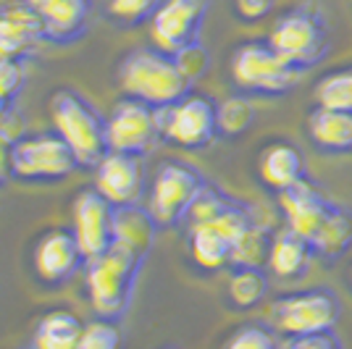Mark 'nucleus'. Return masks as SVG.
<instances>
[{"mask_svg": "<svg viewBox=\"0 0 352 349\" xmlns=\"http://www.w3.org/2000/svg\"><path fill=\"white\" fill-rule=\"evenodd\" d=\"M192 82L176 56L158 47H137L118 63V87L126 98L142 100L153 108H168L187 98Z\"/></svg>", "mask_w": 352, "mask_h": 349, "instance_id": "obj_1", "label": "nucleus"}, {"mask_svg": "<svg viewBox=\"0 0 352 349\" xmlns=\"http://www.w3.org/2000/svg\"><path fill=\"white\" fill-rule=\"evenodd\" d=\"M142 260L145 258L140 252H134L121 242H113L100 258L87 260L85 286H87L89 305L95 307L98 318L118 320L126 313Z\"/></svg>", "mask_w": 352, "mask_h": 349, "instance_id": "obj_2", "label": "nucleus"}, {"mask_svg": "<svg viewBox=\"0 0 352 349\" xmlns=\"http://www.w3.org/2000/svg\"><path fill=\"white\" fill-rule=\"evenodd\" d=\"M53 131L72 147L82 168H95L111 153L105 116L74 89H58L50 98Z\"/></svg>", "mask_w": 352, "mask_h": 349, "instance_id": "obj_3", "label": "nucleus"}, {"mask_svg": "<svg viewBox=\"0 0 352 349\" xmlns=\"http://www.w3.org/2000/svg\"><path fill=\"white\" fill-rule=\"evenodd\" d=\"M268 45L294 71L316 69L331 50V34L323 16L313 5H294L281 14L268 34Z\"/></svg>", "mask_w": 352, "mask_h": 349, "instance_id": "obj_4", "label": "nucleus"}, {"mask_svg": "<svg viewBox=\"0 0 352 349\" xmlns=\"http://www.w3.org/2000/svg\"><path fill=\"white\" fill-rule=\"evenodd\" d=\"M342 297L334 289H305L284 294L271 305V323L284 336L334 331L342 318Z\"/></svg>", "mask_w": 352, "mask_h": 349, "instance_id": "obj_5", "label": "nucleus"}, {"mask_svg": "<svg viewBox=\"0 0 352 349\" xmlns=\"http://www.w3.org/2000/svg\"><path fill=\"white\" fill-rule=\"evenodd\" d=\"M208 187L206 176L187 163L168 160L155 171L147 192V210L158 226H176L190 216L192 205Z\"/></svg>", "mask_w": 352, "mask_h": 349, "instance_id": "obj_6", "label": "nucleus"}, {"mask_svg": "<svg viewBox=\"0 0 352 349\" xmlns=\"http://www.w3.org/2000/svg\"><path fill=\"white\" fill-rule=\"evenodd\" d=\"M232 82L245 95H281L300 82V71L281 60L268 40L245 43L232 56Z\"/></svg>", "mask_w": 352, "mask_h": 349, "instance_id": "obj_7", "label": "nucleus"}, {"mask_svg": "<svg viewBox=\"0 0 352 349\" xmlns=\"http://www.w3.org/2000/svg\"><path fill=\"white\" fill-rule=\"evenodd\" d=\"M161 134L166 142L182 150H203L219 134L216 129V102L208 95L190 92L179 102L161 108Z\"/></svg>", "mask_w": 352, "mask_h": 349, "instance_id": "obj_8", "label": "nucleus"}, {"mask_svg": "<svg viewBox=\"0 0 352 349\" xmlns=\"http://www.w3.org/2000/svg\"><path fill=\"white\" fill-rule=\"evenodd\" d=\"M105 129H108V147L113 153L145 155L155 147L158 139H163L158 108L134 98H124L113 105V111L105 116Z\"/></svg>", "mask_w": 352, "mask_h": 349, "instance_id": "obj_9", "label": "nucleus"}, {"mask_svg": "<svg viewBox=\"0 0 352 349\" xmlns=\"http://www.w3.org/2000/svg\"><path fill=\"white\" fill-rule=\"evenodd\" d=\"M79 163L72 147L58 134L45 131L16 139L14 150V179L24 181H60L72 174Z\"/></svg>", "mask_w": 352, "mask_h": 349, "instance_id": "obj_10", "label": "nucleus"}, {"mask_svg": "<svg viewBox=\"0 0 352 349\" xmlns=\"http://www.w3.org/2000/svg\"><path fill=\"white\" fill-rule=\"evenodd\" d=\"M208 8L210 0H163L161 8L150 19L153 45L168 56H179L197 45Z\"/></svg>", "mask_w": 352, "mask_h": 349, "instance_id": "obj_11", "label": "nucleus"}, {"mask_svg": "<svg viewBox=\"0 0 352 349\" xmlns=\"http://www.w3.org/2000/svg\"><path fill=\"white\" fill-rule=\"evenodd\" d=\"M113 223H116V207L105 197H100L95 187L76 194L72 205V234L85 255V260L100 258L105 249L113 245V239H116Z\"/></svg>", "mask_w": 352, "mask_h": 349, "instance_id": "obj_12", "label": "nucleus"}, {"mask_svg": "<svg viewBox=\"0 0 352 349\" xmlns=\"http://www.w3.org/2000/svg\"><path fill=\"white\" fill-rule=\"evenodd\" d=\"M147 174L142 155L129 153H108L95 166V192L105 197L113 207L140 205L145 194Z\"/></svg>", "mask_w": 352, "mask_h": 349, "instance_id": "obj_13", "label": "nucleus"}, {"mask_svg": "<svg viewBox=\"0 0 352 349\" xmlns=\"http://www.w3.org/2000/svg\"><path fill=\"white\" fill-rule=\"evenodd\" d=\"M32 265L43 284L56 286L69 281L82 265H87V260L76 245L72 229H53L37 239L32 252Z\"/></svg>", "mask_w": 352, "mask_h": 349, "instance_id": "obj_14", "label": "nucleus"}, {"mask_svg": "<svg viewBox=\"0 0 352 349\" xmlns=\"http://www.w3.org/2000/svg\"><path fill=\"white\" fill-rule=\"evenodd\" d=\"M279 205L284 218H287V226L297 234H302L308 242L318 234V229L331 216V210L337 207V203H331L316 184H310L308 179H302L287 192H281Z\"/></svg>", "mask_w": 352, "mask_h": 349, "instance_id": "obj_15", "label": "nucleus"}, {"mask_svg": "<svg viewBox=\"0 0 352 349\" xmlns=\"http://www.w3.org/2000/svg\"><path fill=\"white\" fill-rule=\"evenodd\" d=\"M43 34L40 11L16 0L0 8V58L21 60Z\"/></svg>", "mask_w": 352, "mask_h": 349, "instance_id": "obj_16", "label": "nucleus"}, {"mask_svg": "<svg viewBox=\"0 0 352 349\" xmlns=\"http://www.w3.org/2000/svg\"><path fill=\"white\" fill-rule=\"evenodd\" d=\"M313 258H316V252L310 247V242L289 226H284L271 236L268 268L274 276L284 278V281H297L310 271Z\"/></svg>", "mask_w": 352, "mask_h": 349, "instance_id": "obj_17", "label": "nucleus"}, {"mask_svg": "<svg viewBox=\"0 0 352 349\" xmlns=\"http://www.w3.org/2000/svg\"><path fill=\"white\" fill-rule=\"evenodd\" d=\"M37 11L43 34L53 43H74L87 30L89 0H45Z\"/></svg>", "mask_w": 352, "mask_h": 349, "instance_id": "obj_18", "label": "nucleus"}, {"mask_svg": "<svg viewBox=\"0 0 352 349\" xmlns=\"http://www.w3.org/2000/svg\"><path fill=\"white\" fill-rule=\"evenodd\" d=\"M190 255L206 271H221L234 265V236L219 221L195 223L190 229Z\"/></svg>", "mask_w": 352, "mask_h": 349, "instance_id": "obj_19", "label": "nucleus"}, {"mask_svg": "<svg viewBox=\"0 0 352 349\" xmlns=\"http://www.w3.org/2000/svg\"><path fill=\"white\" fill-rule=\"evenodd\" d=\"M258 174L263 179L268 190L276 194L287 192L297 181L305 179V166H302V153L292 142H274L261 153L258 160Z\"/></svg>", "mask_w": 352, "mask_h": 349, "instance_id": "obj_20", "label": "nucleus"}, {"mask_svg": "<svg viewBox=\"0 0 352 349\" xmlns=\"http://www.w3.org/2000/svg\"><path fill=\"white\" fill-rule=\"evenodd\" d=\"M308 134L321 153H350L352 150V113L318 105L308 116Z\"/></svg>", "mask_w": 352, "mask_h": 349, "instance_id": "obj_21", "label": "nucleus"}, {"mask_svg": "<svg viewBox=\"0 0 352 349\" xmlns=\"http://www.w3.org/2000/svg\"><path fill=\"white\" fill-rule=\"evenodd\" d=\"M85 323L69 310H50L37 320L32 349H76Z\"/></svg>", "mask_w": 352, "mask_h": 349, "instance_id": "obj_22", "label": "nucleus"}, {"mask_svg": "<svg viewBox=\"0 0 352 349\" xmlns=\"http://www.w3.org/2000/svg\"><path fill=\"white\" fill-rule=\"evenodd\" d=\"M155 229L158 223L150 216L147 207L140 205H126V207H116V223H113V232L116 239L126 247H132L134 252H140L145 258L150 247H153V239H155Z\"/></svg>", "mask_w": 352, "mask_h": 349, "instance_id": "obj_23", "label": "nucleus"}, {"mask_svg": "<svg viewBox=\"0 0 352 349\" xmlns=\"http://www.w3.org/2000/svg\"><path fill=\"white\" fill-rule=\"evenodd\" d=\"M310 247L326 260L342 258L352 247V210L337 205L331 210V216L326 218V223L318 229V234L310 239Z\"/></svg>", "mask_w": 352, "mask_h": 349, "instance_id": "obj_24", "label": "nucleus"}, {"mask_svg": "<svg viewBox=\"0 0 352 349\" xmlns=\"http://www.w3.org/2000/svg\"><path fill=\"white\" fill-rule=\"evenodd\" d=\"M268 294V276L263 268L255 265H236L229 278V302L239 310H252Z\"/></svg>", "mask_w": 352, "mask_h": 349, "instance_id": "obj_25", "label": "nucleus"}, {"mask_svg": "<svg viewBox=\"0 0 352 349\" xmlns=\"http://www.w3.org/2000/svg\"><path fill=\"white\" fill-rule=\"evenodd\" d=\"M255 124V108L248 98L234 95L216 105V129L221 137H239Z\"/></svg>", "mask_w": 352, "mask_h": 349, "instance_id": "obj_26", "label": "nucleus"}, {"mask_svg": "<svg viewBox=\"0 0 352 349\" xmlns=\"http://www.w3.org/2000/svg\"><path fill=\"white\" fill-rule=\"evenodd\" d=\"M316 100L323 108L352 113V66L329 74L316 87Z\"/></svg>", "mask_w": 352, "mask_h": 349, "instance_id": "obj_27", "label": "nucleus"}, {"mask_svg": "<svg viewBox=\"0 0 352 349\" xmlns=\"http://www.w3.org/2000/svg\"><path fill=\"white\" fill-rule=\"evenodd\" d=\"M76 349H124V334L116 326V320L95 318L85 323Z\"/></svg>", "mask_w": 352, "mask_h": 349, "instance_id": "obj_28", "label": "nucleus"}, {"mask_svg": "<svg viewBox=\"0 0 352 349\" xmlns=\"http://www.w3.org/2000/svg\"><path fill=\"white\" fill-rule=\"evenodd\" d=\"M161 3L163 0H105V11L118 24L137 27L142 21H150L161 8Z\"/></svg>", "mask_w": 352, "mask_h": 349, "instance_id": "obj_29", "label": "nucleus"}, {"mask_svg": "<svg viewBox=\"0 0 352 349\" xmlns=\"http://www.w3.org/2000/svg\"><path fill=\"white\" fill-rule=\"evenodd\" d=\"M223 349H281L274 331L261 323H248L242 328H236L234 336L226 341Z\"/></svg>", "mask_w": 352, "mask_h": 349, "instance_id": "obj_30", "label": "nucleus"}, {"mask_svg": "<svg viewBox=\"0 0 352 349\" xmlns=\"http://www.w3.org/2000/svg\"><path fill=\"white\" fill-rule=\"evenodd\" d=\"M232 203H234V200H232L229 194H223L221 190H213V187L208 184L206 190L200 192V197L195 200L187 218H190L192 226H195V223H206V221H213L216 216H221Z\"/></svg>", "mask_w": 352, "mask_h": 349, "instance_id": "obj_31", "label": "nucleus"}, {"mask_svg": "<svg viewBox=\"0 0 352 349\" xmlns=\"http://www.w3.org/2000/svg\"><path fill=\"white\" fill-rule=\"evenodd\" d=\"M24 87V69L21 60L0 58V98L6 102H14L16 95Z\"/></svg>", "mask_w": 352, "mask_h": 349, "instance_id": "obj_32", "label": "nucleus"}, {"mask_svg": "<svg viewBox=\"0 0 352 349\" xmlns=\"http://www.w3.org/2000/svg\"><path fill=\"white\" fill-rule=\"evenodd\" d=\"M176 60L182 63V69L187 71V76H190L192 82H195L197 76H203V74L208 71V66H210L208 50L200 43L192 45V47H187L184 53H179V56H176Z\"/></svg>", "mask_w": 352, "mask_h": 349, "instance_id": "obj_33", "label": "nucleus"}, {"mask_svg": "<svg viewBox=\"0 0 352 349\" xmlns=\"http://www.w3.org/2000/svg\"><path fill=\"white\" fill-rule=\"evenodd\" d=\"M281 349H344L342 339L334 331H323V334L310 336H292Z\"/></svg>", "mask_w": 352, "mask_h": 349, "instance_id": "obj_34", "label": "nucleus"}, {"mask_svg": "<svg viewBox=\"0 0 352 349\" xmlns=\"http://www.w3.org/2000/svg\"><path fill=\"white\" fill-rule=\"evenodd\" d=\"M276 0H234V14L242 21H261L274 11Z\"/></svg>", "mask_w": 352, "mask_h": 349, "instance_id": "obj_35", "label": "nucleus"}, {"mask_svg": "<svg viewBox=\"0 0 352 349\" xmlns=\"http://www.w3.org/2000/svg\"><path fill=\"white\" fill-rule=\"evenodd\" d=\"M14 150L16 139L0 131V187L8 184V179H14Z\"/></svg>", "mask_w": 352, "mask_h": 349, "instance_id": "obj_36", "label": "nucleus"}, {"mask_svg": "<svg viewBox=\"0 0 352 349\" xmlns=\"http://www.w3.org/2000/svg\"><path fill=\"white\" fill-rule=\"evenodd\" d=\"M8 105H11V102H6L3 98H0V121H3V116L8 113Z\"/></svg>", "mask_w": 352, "mask_h": 349, "instance_id": "obj_37", "label": "nucleus"}, {"mask_svg": "<svg viewBox=\"0 0 352 349\" xmlns=\"http://www.w3.org/2000/svg\"><path fill=\"white\" fill-rule=\"evenodd\" d=\"M24 3H27V5H32V8H40L45 0H24Z\"/></svg>", "mask_w": 352, "mask_h": 349, "instance_id": "obj_38", "label": "nucleus"}, {"mask_svg": "<svg viewBox=\"0 0 352 349\" xmlns=\"http://www.w3.org/2000/svg\"><path fill=\"white\" fill-rule=\"evenodd\" d=\"M350 284H352V268H350Z\"/></svg>", "mask_w": 352, "mask_h": 349, "instance_id": "obj_39", "label": "nucleus"}]
</instances>
